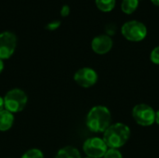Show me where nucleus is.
<instances>
[{
    "mask_svg": "<svg viewBox=\"0 0 159 158\" xmlns=\"http://www.w3.org/2000/svg\"><path fill=\"white\" fill-rule=\"evenodd\" d=\"M111 121L112 115L110 110L106 106L96 105L88 113L86 125L94 133H103L111 126Z\"/></svg>",
    "mask_w": 159,
    "mask_h": 158,
    "instance_id": "obj_1",
    "label": "nucleus"
},
{
    "mask_svg": "<svg viewBox=\"0 0 159 158\" xmlns=\"http://www.w3.org/2000/svg\"><path fill=\"white\" fill-rule=\"evenodd\" d=\"M130 138V129L123 123L111 125L103 132V141L112 149H119L124 146Z\"/></svg>",
    "mask_w": 159,
    "mask_h": 158,
    "instance_id": "obj_2",
    "label": "nucleus"
},
{
    "mask_svg": "<svg viewBox=\"0 0 159 158\" xmlns=\"http://www.w3.org/2000/svg\"><path fill=\"white\" fill-rule=\"evenodd\" d=\"M122 35L130 42H141L147 35L146 25L137 20L126 21L121 27Z\"/></svg>",
    "mask_w": 159,
    "mask_h": 158,
    "instance_id": "obj_3",
    "label": "nucleus"
},
{
    "mask_svg": "<svg viewBox=\"0 0 159 158\" xmlns=\"http://www.w3.org/2000/svg\"><path fill=\"white\" fill-rule=\"evenodd\" d=\"M28 102L26 93L20 88L10 89L4 97L5 109L12 114L21 112Z\"/></svg>",
    "mask_w": 159,
    "mask_h": 158,
    "instance_id": "obj_4",
    "label": "nucleus"
},
{
    "mask_svg": "<svg viewBox=\"0 0 159 158\" xmlns=\"http://www.w3.org/2000/svg\"><path fill=\"white\" fill-rule=\"evenodd\" d=\"M132 117L138 125L149 127L156 122V111L146 103H139L132 109Z\"/></svg>",
    "mask_w": 159,
    "mask_h": 158,
    "instance_id": "obj_5",
    "label": "nucleus"
},
{
    "mask_svg": "<svg viewBox=\"0 0 159 158\" xmlns=\"http://www.w3.org/2000/svg\"><path fill=\"white\" fill-rule=\"evenodd\" d=\"M108 149L103 139L99 137L89 138L83 144V151L89 157L102 158Z\"/></svg>",
    "mask_w": 159,
    "mask_h": 158,
    "instance_id": "obj_6",
    "label": "nucleus"
},
{
    "mask_svg": "<svg viewBox=\"0 0 159 158\" xmlns=\"http://www.w3.org/2000/svg\"><path fill=\"white\" fill-rule=\"evenodd\" d=\"M17 47V36L14 33L5 31L0 33V59L7 60L15 52Z\"/></svg>",
    "mask_w": 159,
    "mask_h": 158,
    "instance_id": "obj_7",
    "label": "nucleus"
},
{
    "mask_svg": "<svg viewBox=\"0 0 159 158\" xmlns=\"http://www.w3.org/2000/svg\"><path fill=\"white\" fill-rule=\"evenodd\" d=\"M74 79L78 86L82 88H90L97 83L98 74L90 67H83L75 72Z\"/></svg>",
    "mask_w": 159,
    "mask_h": 158,
    "instance_id": "obj_8",
    "label": "nucleus"
},
{
    "mask_svg": "<svg viewBox=\"0 0 159 158\" xmlns=\"http://www.w3.org/2000/svg\"><path fill=\"white\" fill-rule=\"evenodd\" d=\"M114 42L110 35L106 34L95 36L91 41V48L98 55L107 54L113 47Z\"/></svg>",
    "mask_w": 159,
    "mask_h": 158,
    "instance_id": "obj_9",
    "label": "nucleus"
},
{
    "mask_svg": "<svg viewBox=\"0 0 159 158\" xmlns=\"http://www.w3.org/2000/svg\"><path fill=\"white\" fill-rule=\"evenodd\" d=\"M14 124V115L4 109L0 112V131H7Z\"/></svg>",
    "mask_w": 159,
    "mask_h": 158,
    "instance_id": "obj_10",
    "label": "nucleus"
},
{
    "mask_svg": "<svg viewBox=\"0 0 159 158\" xmlns=\"http://www.w3.org/2000/svg\"><path fill=\"white\" fill-rule=\"evenodd\" d=\"M55 158H82L79 151L73 146H65L59 150Z\"/></svg>",
    "mask_w": 159,
    "mask_h": 158,
    "instance_id": "obj_11",
    "label": "nucleus"
},
{
    "mask_svg": "<svg viewBox=\"0 0 159 158\" xmlns=\"http://www.w3.org/2000/svg\"><path fill=\"white\" fill-rule=\"evenodd\" d=\"M140 4V0H122L120 7L122 12L127 15H131L134 13Z\"/></svg>",
    "mask_w": 159,
    "mask_h": 158,
    "instance_id": "obj_12",
    "label": "nucleus"
},
{
    "mask_svg": "<svg viewBox=\"0 0 159 158\" xmlns=\"http://www.w3.org/2000/svg\"><path fill=\"white\" fill-rule=\"evenodd\" d=\"M97 8L104 13L111 12L116 5V0H95Z\"/></svg>",
    "mask_w": 159,
    "mask_h": 158,
    "instance_id": "obj_13",
    "label": "nucleus"
},
{
    "mask_svg": "<svg viewBox=\"0 0 159 158\" xmlns=\"http://www.w3.org/2000/svg\"><path fill=\"white\" fill-rule=\"evenodd\" d=\"M21 158H45L44 157V154L42 153L41 150L36 149V148H33L30 149L28 151H26Z\"/></svg>",
    "mask_w": 159,
    "mask_h": 158,
    "instance_id": "obj_14",
    "label": "nucleus"
},
{
    "mask_svg": "<svg viewBox=\"0 0 159 158\" xmlns=\"http://www.w3.org/2000/svg\"><path fill=\"white\" fill-rule=\"evenodd\" d=\"M102 158H123V156L118 149L109 148Z\"/></svg>",
    "mask_w": 159,
    "mask_h": 158,
    "instance_id": "obj_15",
    "label": "nucleus"
},
{
    "mask_svg": "<svg viewBox=\"0 0 159 158\" xmlns=\"http://www.w3.org/2000/svg\"><path fill=\"white\" fill-rule=\"evenodd\" d=\"M150 60L153 63L159 64V46L154 47L150 53Z\"/></svg>",
    "mask_w": 159,
    "mask_h": 158,
    "instance_id": "obj_16",
    "label": "nucleus"
},
{
    "mask_svg": "<svg viewBox=\"0 0 159 158\" xmlns=\"http://www.w3.org/2000/svg\"><path fill=\"white\" fill-rule=\"evenodd\" d=\"M60 26H61V21L55 20H52V21L48 22V23L46 25V29L48 30V31H55V30H57Z\"/></svg>",
    "mask_w": 159,
    "mask_h": 158,
    "instance_id": "obj_17",
    "label": "nucleus"
},
{
    "mask_svg": "<svg viewBox=\"0 0 159 158\" xmlns=\"http://www.w3.org/2000/svg\"><path fill=\"white\" fill-rule=\"evenodd\" d=\"M70 12H71L70 7H69L68 5H63V6L61 7V8L60 14H61V17H67V16H69Z\"/></svg>",
    "mask_w": 159,
    "mask_h": 158,
    "instance_id": "obj_18",
    "label": "nucleus"
},
{
    "mask_svg": "<svg viewBox=\"0 0 159 158\" xmlns=\"http://www.w3.org/2000/svg\"><path fill=\"white\" fill-rule=\"evenodd\" d=\"M5 109V103H4V98L0 96V112Z\"/></svg>",
    "mask_w": 159,
    "mask_h": 158,
    "instance_id": "obj_19",
    "label": "nucleus"
},
{
    "mask_svg": "<svg viewBox=\"0 0 159 158\" xmlns=\"http://www.w3.org/2000/svg\"><path fill=\"white\" fill-rule=\"evenodd\" d=\"M3 70H4V61L3 60L0 59V74L3 72Z\"/></svg>",
    "mask_w": 159,
    "mask_h": 158,
    "instance_id": "obj_20",
    "label": "nucleus"
},
{
    "mask_svg": "<svg viewBox=\"0 0 159 158\" xmlns=\"http://www.w3.org/2000/svg\"><path fill=\"white\" fill-rule=\"evenodd\" d=\"M156 123L159 125V111L156 112Z\"/></svg>",
    "mask_w": 159,
    "mask_h": 158,
    "instance_id": "obj_21",
    "label": "nucleus"
},
{
    "mask_svg": "<svg viewBox=\"0 0 159 158\" xmlns=\"http://www.w3.org/2000/svg\"><path fill=\"white\" fill-rule=\"evenodd\" d=\"M152 2L153 5H155L156 7H159V0H150Z\"/></svg>",
    "mask_w": 159,
    "mask_h": 158,
    "instance_id": "obj_22",
    "label": "nucleus"
},
{
    "mask_svg": "<svg viewBox=\"0 0 159 158\" xmlns=\"http://www.w3.org/2000/svg\"><path fill=\"white\" fill-rule=\"evenodd\" d=\"M85 158H92V157H89V156H87V157H85Z\"/></svg>",
    "mask_w": 159,
    "mask_h": 158,
    "instance_id": "obj_23",
    "label": "nucleus"
}]
</instances>
